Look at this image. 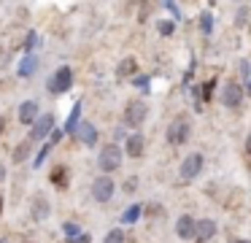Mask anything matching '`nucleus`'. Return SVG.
<instances>
[{
	"label": "nucleus",
	"instance_id": "obj_8",
	"mask_svg": "<svg viewBox=\"0 0 251 243\" xmlns=\"http://www.w3.org/2000/svg\"><path fill=\"white\" fill-rule=\"evenodd\" d=\"M219 97H222V103L227 108H238L240 100H243V86H240V84H224Z\"/></svg>",
	"mask_w": 251,
	"mask_h": 243
},
{
	"label": "nucleus",
	"instance_id": "obj_9",
	"mask_svg": "<svg viewBox=\"0 0 251 243\" xmlns=\"http://www.w3.org/2000/svg\"><path fill=\"white\" fill-rule=\"evenodd\" d=\"M216 235V221L213 219H200L197 221V230H195V241L197 243H205Z\"/></svg>",
	"mask_w": 251,
	"mask_h": 243
},
{
	"label": "nucleus",
	"instance_id": "obj_3",
	"mask_svg": "<svg viewBox=\"0 0 251 243\" xmlns=\"http://www.w3.org/2000/svg\"><path fill=\"white\" fill-rule=\"evenodd\" d=\"M149 116V106L146 100H130L125 108V124L127 127H141Z\"/></svg>",
	"mask_w": 251,
	"mask_h": 243
},
{
	"label": "nucleus",
	"instance_id": "obj_2",
	"mask_svg": "<svg viewBox=\"0 0 251 243\" xmlns=\"http://www.w3.org/2000/svg\"><path fill=\"white\" fill-rule=\"evenodd\" d=\"M71 86H73V70L68 68V65H62V68L46 81V89H49L51 95H62V92H68Z\"/></svg>",
	"mask_w": 251,
	"mask_h": 243
},
{
	"label": "nucleus",
	"instance_id": "obj_36",
	"mask_svg": "<svg viewBox=\"0 0 251 243\" xmlns=\"http://www.w3.org/2000/svg\"><path fill=\"white\" fill-rule=\"evenodd\" d=\"M0 243H6V241H0Z\"/></svg>",
	"mask_w": 251,
	"mask_h": 243
},
{
	"label": "nucleus",
	"instance_id": "obj_14",
	"mask_svg": "<svg viewBox=\"0 0 251 243\" xmlns=\"http://www.w3.org/2000/svg\"><path fill=\"white\" fill-rule=\"evenodd\" d=\"M135 73H138V59L135 57H125L116 65V76H119V79H127V76H135Z\"/></svg>",
	"mask_w": 251,
	"mask_h": 243
},
{
	"label": "nucleus",
	"instance_id": "obj_19",
	"mask_svg": "<svg viewBox=\"0 0 251 243\" xmlns=\"http://www.w3.org/2000/svg\"><path fill=\"white\" fill-rule=\"evenodd\" d=\"M35 68H38V57H35V54H27V57L22 59V65H19V76L27 79V76L35 73Z\"/></svg>",
	"mask_w": 251,
	"mask_h": 243
},
{
	"label": "nucleus",
	"instance_id": "obj_32",
	"mask_svg": "<svg viewBox=\"0 0 251 243\" xmlns=\"http://www.w3.org/2000/svg\"><path fill=\"white\" fill-rule=\"evenodd\" d=\"M240 73H243L246 79H249V76H251V68H249V62H240Z\"/></svg>",
	"mask_w": 251,
	"mask_h": 243
},
{
	"label": "nucleus",
	"instance_id": "obj_25",
	"mask_svg": "<svg viewBox=\"0 0 251 243\" xmlns=\"http://www.w3.org/2000/svg\"><path fill=\"white\" fill-rule=\"evenodd\" d=\"M157 30L162 32V35H173V30H176V25L173 22H168V19H159V25H157Z\"/></svg>",
	"mask_w": 251,
	"mask_h": 243
},
{
	"label": "nucleus",
	"instance_id": "obj_15",
	"mask_svg": "<svg viewBox=\"0 0 251 243\" xmlns=\"http://www.w3.org/2000/svg\"><path fill=\"white\" fill-rule=\"evenodd\" d=\"M49 216V203H46V197L44 194H35L33 197V219H46Z\"/></svg>",
	"mask_w": 251,
	"mask_h": 243
},
{
	"label": "nucleus",
	"instance_id": "obj_18",
	"mask_svg": "<svg viewBox=\"0 0 251 243\" xmlns=\"http://www.w3.org/2000/svg\"><path fill=\"white\" fill-rule=\"evenodd\" d=\"M49 181L54 184V187H60V189H65L68 187V167L65 165H57L54 170H51V176H49Z\"/></svg>",
	"mask_w": 251,
	"mask_h": 243
},
{
	"label": "nucleus",
	"instance_id": "obj_35",
	"mask_svg": "<svg viewBox=\"0 0 251 243\" xmlns=\"http://www.w3.org/2000/svg\"><path fill=\"white\" fill-rule=\"evenodd\" d=\"M235 243H249V241H235Z\"/></svg>",
	"mask_w": 251,
	"mask_h": 243
},
{
	"label": "nucleus",
	"instance_id": "obj_6",
	"mask_svg": "<svg viewBox=\"0 0 251 243\" xmlns=\"http://www.w3.org/2000/svg\"><path fill=\"white\" fill-rule=\"evenodd\" d=\"M111 194H114V181H111L108 176H100L92 181V197L98 200V203H108Z\"/></svg>",
	"mask_w": 251,
	"mask_h": 243
},
{
	"label": "nucleus",
	"instance_id": "obj_10",
	"mask_svg": "<svg viewBox=\"0 0 251 243\" xmlns=\"http://www.w3.org/2000/svg\"><path fill=\"white\" fill-rule=\"evenodd\" d=\"M19 122L22 124H35L38 122V103L35 100H25L19 106Z\"/></svg>",
	"mask_w": 251,
	"mask_h": 243
},
{
	"label": "nucleus",
	"instance_id": "obj_1",
	"mask_svg": "<svg viewBox=\"0 0 251 243\" xmlns=\"http://www.w3.org/2000/svg\"><path fill=\"white\" fill-rule=\"evenodd\" d=\"M189 133H192V122L186 116H176L173 122L168 124V143L170 146H181L189 140Z\"/></svg>",
	"mask_w": 251,
	"mask_h": 243
},
{
	"label": "nucleus",
	"instance_id": "obj_33",
	"mask_svg": "<svg viewBox=\"0 0 251 243\" xmlns=\"http://www.w3.org/2000/svg\"><path fill=\"white\" fill-rule=\"evenodd\" d=\"M246 151H249V154H251V135H249V138H246Z\"/></svg>",
	"mask_w": 251,
	"mask_h": 243
},
{
	"label": "nucleus",
	"instance_id": "obj_16",
	"mask_svg": "<svg viewBox=\"0 0 251 243\" xmlns=\"http://www.w3.org/2000/svg\"><path fill=\"white\" fill-rule=\"evenodd\" d=\"M78 138L84 140L87 146H95V140H98V130H95V124H89V122H81V127H78Z\"/></svg>",
	"mask_w": 251,
	"mask_h": 243
},
{
	"label": "nucleus",
	"instance_id": "obj_21",
	"mask_svg": "<svg viewBox=\"0 0 251 243\" xmlns=\"http://www.w3.org/2000/svg\"><path fill=\"white\" fill-rule=\"evenodd\" d=\"M30 149H33V140H22V143L17 146V151H14V157H11V160L17 162V165H22V162L30 157Z\"/></svg>",
	"mask_w": 251,
	"mask_h": 243
},
{
	"label": "nucleus",
	"instance_id": "obj_5",
	"mask_svg": "<svg viewBox=\"0 0 251 243\" xmlns=\"http://www.w3.org/2000/svg\"><path fill=\"white\" fill-rule=\"evenodd\" d=\"M54 113H44V116H38V122L33 124V133H30V138L27 140H41V138H46L49 133H54Z\"/></svg>",
	"mask_w": 251,
	"mask_h": 243
},
{
	"label": "nucleus",
	"instance_id": "obj_17",
	"mask_svg": "<svg viewBox=\"0 0 251 243\" xmlns=\"http://www.w3.org/2000/svg\"><path fill=\"white\" fill-rule=\"evenodd\" d=\"M62 232H65L68 241H78V243H87L89 241L87 235H81V227L73 224V221H65V224H62Z\"/></svg>",
	"mask_w": 251,
	"mask_h": 243
},
{
	"label": "nucleus",
	"instance_id": "obj_20",
	"mask_svg": "<svg viewBox=\"0 0 251 243\" xmlns=\"http://www.w3.org/2000/svg\"><path fill=\"white\" fill-rule=\"evenodd\" d=\"M127 154H130V157H141L143 154V135L141 133L127 138Z\"/></svg>",
	"mask_w": 251,
	"mask_h": 243
},
{
	"label": "nucleus",
	"instance_id": "obj_28",
	"mask_svg": "<svg viewBox=\"0 0 251 243\" xmlns=\"http://www.w3.org/2000/svg\"><path fill=\"white\" fill-rule=\"evenodd\" d=\"M165 5H168V8H170V14H173L176 19H181V11H178V5H176L173 0H165Z\"/></svg>",
	"mask_w": 251,
	"mask_h": 243
},
{
	"label": "nucleus",
	"instance_id": "obj_29",
	"mask_svg": "<svg viewBox=\"0 0 251 243\" xmlns=\"http://www.w3.org/2000/svg\"><path fill=\"white\" fill-rule=\"evenodd\" d=\"M135 86H141V89H149V79H146V76H135Z\"/></svg>",
	"mask_w": 251,
	"mask_h": 243
},
{
	"label": "nucleus",
	"instance_id": "obj_11",
	"mask_svg": "<svg viewBox=\"0 0 251 243\" xmlns=\"http://www.w3.org/2000/svg\"><path fill=\"white\" fill-rule=\"evenodd\" d=\"M195 230H197V221L192 219V216H181V219L176 221V235H178L181 241H186V238H195Z\"/></svg>",
	"mask_w": 251,
	"mask_h": 243
},
{
	"label": "nucleus",
	"instance_id": "obj_31",
	"mask_svg": "<svg viewBox=\"0 0 251 243\" xmlns=\"http://www.w3.org/2000/svg\"><path fill=\"white\" fill-rule=\"evenodd\" d=\"M246 19H249V8H240L238 11V19H235V22H238V25H243Z\"/></svg>",
	"mask_w": 251,
	"mask_h": 243
},
{
	"label": "nucleus",
	"instance_id": "obj_23",
	"mask_svg": "<svg viewBox=\"0 0 251 243\" xmlns=\"http://www.w3.org/2000/svg\"><path fill=\"white\" fill-rule=\"evenodd\" d=\"M200 30L205 32V35H211V30H213V16H211V11H202V16H200Z\"/></svg>",
	"mask_w": 251,
	"mask_h": 243
},
{
	"label": "nucleus",
	"instance_id": "obj_26",
	"mask_svg": "<svg viewBox=\"0 0 251 243\" xmlns=\"http://www.w3.org/2000/svg\"><path fill=\"white\" fill-rule=\"evenodd\" d=\"M211 89H213V81H208L205 86H197V89H195V97H202V100H208V97H211Z\"/></svg>",
	"mask_w": 251,
	"mask_h": 243
},
{
	"label": "nucleus",
	"instance_id": "obj_30",
	"mask_svg": "<svg viewBox=\"0 0 251 243\" xmlns=\"http://www.w3.org/2000/svg\"><path fill=\"white\" fill-rule=\"evenodd\" d=\"M135 187H138V178H127V184H125V192H135Z\"/></svg>",
	"mask_w": 251,
	"mask_h": 243
},
{
	"label": "nucleus",
	"instance_id": "obj_7",
	"mask_svg": "<svg viewBox=\"0 0 251 243\" xmlns=\"http://www.w3.org/2000/svg\"><path fill=\"white\" fill-rule=\"evenodd\" d=\"M200 170H202V154H197V151L181 162V178H184V181H192Z\"/></svg>",
	"mask_w": 251,
	"mask_h": 243
},
{
	"label": "nucleus",
	"instance_id": "obj_13",
	"mask_svg": "<svg viewBox=\"0 0 251 243\" xmlns=\"http://www.w3.org/2000/svg\"><path fill=\"white\" fill-rule=\"evenodd\" d=\"M78 127H81V103H76V106H73V111L68 113V122H65V133L76 135V133H78Z\"/></svg>",
	"mask_w": 251,
	"mask_h": 243
},
{
	"label": "nucleus",
	"instance_id": "obj_22",
	"mask_svg": "<svg viewBox=\"0 0 251 243\" xmlns=\"http://www.w3.org/2000/svg\"><path fill=\"white\" fill-rule=\"evenodd\" d=\"M143 214V205H130V208L122 214V224H132V221H138Z\"/></svg>",
	"mask_w": 251,
	"mask_h": 243
},
{
	"label": "nucleus",
	"instance_id": "obj_24",
	"mask_svg": "<svg viewBox=\"0 0 251 243\" xmlns=\"http://www.w3.org/2000/svg\"><path fill=\"white\" fill-rule=\"evenodd\" d=\"M105 243H125V230H111L108 235H105Z\"/></svg>",
	"mask_w": 251,
	"mask_h": 243
},
{
	"label": "nucleus",
	"instance_id": "obj_34",
	"mask_svg": "<svg viewBox=\"0 0 251 243\" xmlns=\"http://www.w3.org/2000/svg\"><path fill=\"white\" fill-rule=\"evenodd\" d=\"M0 214H3V194H0Z\"/></svg>",
	"mask_w": 251,
	"mask_h": 243
},
{
	"label": "nucleus",
	"instance_id": "obj_12",
	"mask_svg": "<svg viewBox=\"0 0 251 243\" xmlns=\"http://www.w3.org/2000/svg\"><path fill=\"white\" fill-rule=\"evenodd\" d=\"M60 138H62V133H60V130H54V133H51V138H49V140H46V143H44V149L38 151V157H35V160H33V167H41V165H44V160H46V157H49V151L54 149L57 143H60Z\"/></svg>",
	"mask_w": 251,
	"mask_h": 243
},
{
	"label": "nucleus",
	"instance_id": "obj_4",
	"mask_svg": "<svg viewBox=\"0 0 251 243\" xmlns=\"http://www.w3.org/2000/svg\"><path fill=\"white\" fill-rule=\"evenodd\" d=\"M98 165H100V170H105V173L116 170V167L122 165V149L116 143L103 146V149H100V157H98Z\"/></svg>",
	"mask_w": 251,
	"mask_h": 243
},
{
	"label": "nucleus",
	"instance_id": "obj_27",
	"mask_svg": "<svg viewBox=\"0 0 251 243\" xmlns=\"http://www.w3.org/2000/svg\"><path fill=\"white\" fill-rule=\"evenodd\" d=\"M35 43H38V32H30V35H27V41H25V49H27V54H33Z\"/></svg>",
	"mask_w": 251,
	"mask_h": 243
}]
</instances>
